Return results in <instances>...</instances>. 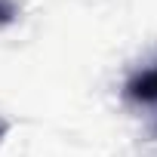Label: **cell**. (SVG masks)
<instances>
[{
    "mask_svg": "<svg viewBox=\"0 0 157 157\" xmlns=\"http://www.w3.org/2000/svg\"><path fill=\"white\" fill-rule=\"evenodd\" d=\"M126 99L139 102V105H148V108L157 111V65L148 68V71H139L126 83Z\"/></svg>",
    "mask_w": 157,
    "mask_h": 157,
    "instance_id": "6da1fadb",
    "label": "cell"
}]
</instances>
